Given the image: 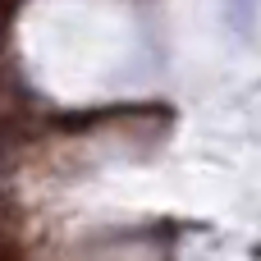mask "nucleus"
Returning a JSON list of instances; mask_svg holds the SVG:
<instances>
[{
	"instance_id": "1",
	"label": "nucleus",
	"mask_w": 261,
	"mask_h": 261,
	"mask_svg": "<svg viewBox=\"0 0 261 261\" xmlns=\"http://www.w3.org/2000/svg\"><path fill=\"white\" fill-rule=\"evenodd\" d=\"M0 261H23V211L9 193H0Z\"/></svg>"
},
{
	"instance_id": "2",
	"label": "nucleus",
	"mask_w": 261,
	"mask_h": 261,
	"mask_svg": "<svg viewBox=\"0 0 261 261\" xmlns=\"http://www.w3.org/2000/svg\"><path fill=\"white\" fill-rule=\"evenodd\" d=\"M28 142H32V124L18 115H0V170H9Z\"/></svg>"
}]
</instances>
